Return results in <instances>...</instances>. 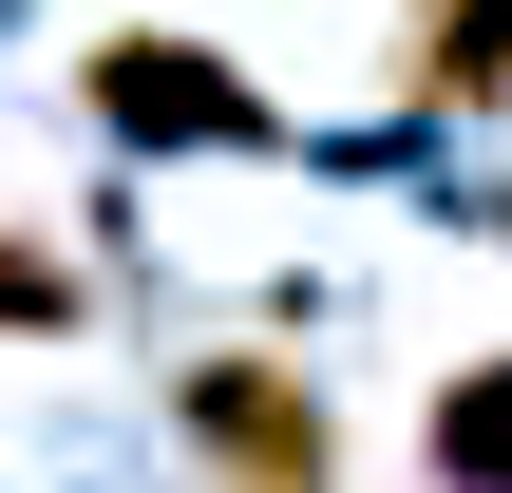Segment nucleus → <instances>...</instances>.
Segmentation results:
<instances>
[{
    "instance_id": "obj_1",
    "label": "nucleus",
    "mask_w": 512,
    "mask_h": 493,
    "mask_svg": "<svg viewBox=\"0 0 512 493\" xmlns=\"http://www.w3.org/2000/svg\"><path fill=\"white\" fill-rule=\"evenodd\" d=\"M190 437H209L247 493H323L342 475V456H323V399H304L285 361H209V380H190Z\"/></svg>"
},
{
    "instance_id": "obj_2",
    "label": "nucleus",
    "mask_w": 512,
    "mask_h": 493,
    "mask_svg": "<svg viewBox=\"0 0 512 493\" xmlns=\"http://www.w3.org/2000/svg\"><path fill=\"white\" fill-rule=\"evenodd\" d=\"M95 114H114V133H266V95H247L228 57H152V38L95 57Z\"/></svg>"
},
{
    "instance_id": "obj_3",
    "label": "nucleus",
    "mask_w": 512,
    "mask_h": 493,
    "mask_svg": "<svg viewBox=\"0 0 512 493\" xmlns=\"http://www.w3.org/2000/svg\"><path fill=\"white\" fill-rule=\"evenodd\" d=\"M418 76L437 95H512V0H437L418 19Z\"/></svg>"
},
{
    "instance_id": "obj_4",
    "label": "nucleus",
    "mask_w": 512,
    "mask_h": 493,
    "mask_svg": "<svg viewBox=\"0 0 512 493\" xmlns=\"http://www.w3.org/2000/svg\"><path fill=\"white\" fill-rule=\"evenodd\" d=\"M437 475H456V493H512V361L437 399Z\"/></svg>"
},
{
    "instance_id": "obj_5",
    "label": "nucleus",
    "mask_w": 512,
    "mask_h": 493,
    "mask_svg": "<svg viewBox=\"0 0 512 493\" xmlns=\"http://www.w3.org/2000/svg\"><path fill=\"white\" fill-rule=\"evenodd\" d=\"M0 323H19V342H57V323H76V266H57V247H19V228H0Z\"/></svg>"
}]
</instances>
